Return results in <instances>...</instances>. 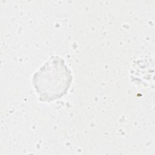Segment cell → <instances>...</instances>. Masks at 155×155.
<instances>
[{
	"label": "cell",
	"mask_w": 155,
	"mask_h": 155,
	"mask_svg": "<svg viewBox=\"0 0 155 155\" xmlns=\"http://www.w3.org/2000/svg\"><path fill=\"white\" fill-rule=\"evenodd\" d=\"M73 81V75L64 60L51 56L33 74L32 84L41 102H51L65 96Z\"/></svg>",
	"instance_id": "cell-1"
}]
</instances>
